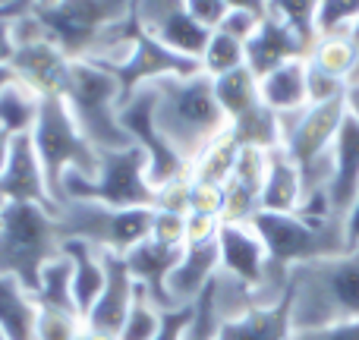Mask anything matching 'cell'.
I'll list each match as a JSON object with an SVG mask.
<instances>
[{"label": "cell", "instance_id": "cell-1", "mask_svg": "<svg viewBox=\"0 0 359 340\" xmlns=\"http://www.w3.org/2000/svg\"><path fill=\"white\" fill-rule=\"evenodd\" d=\"M155 92V126L168 145L192 164L211 142L230 130L227 114L215 98L211 76H170V79L151 82Z\"/></svg>", "mask_w": 359, "mask_h": 340}, {"label": "cell", "instance_id": "cell-2", "mask_svg": "<svg viewBox=\"0 0 359 340\" xmlns=\"http://www.w3.org/2000/svg\"><path fill=\"white\" fill-rule=\"evenodd\" d=\"M133 6L136 0H50L32 13L69 60H98L130 32Z\"/></svg>", "mask_w": 359, "mask_h": 340}, {"label": "cell", "instance_id": "cell-3", "mask_svg": "<svg viewBox=\"0 0 359 340\" xmlns=\"http://www.w3.org/2000/svg\"><path fill=\"white\" fill-rule=\"evenodd\" d=\"M293 331H312L359 318V249L318 259L290 271Z\"/></svg>", "mask_w": 359, "mask_h": 340}, {"label": "cell", "instance_id": "cell-4", "mask_svg": "<svg viewBox=\"0 0 359 340\" xmlns=\"http://www.w3.org/2000/svg\"><path fill=\"white\" fill-rule=\"evenodd\" d=\"M63 233L57 215L41 205L13 202L0 211V274L16 278L25 290H35L38 274L60 255Z\"/></svg>", "mask_w": 359, "mask_h": 340}, {"label": "cell", "instance_id": "cell-5", "mask_svg": "<svg viewBox=\"0 0 359 340\" xmlns=\"http://www.w3.org/2000/svg\"><path fill=\"white\" fill-rule=\"evenodd\" d=\"M29 136L32 145H35L38 161H41L48 192L63 208V179H67V173H79V177L92 179L98 173V151L82 136V130L76 126L63 98L41 101V111H38V120Z\"/></svg>", "mask_w": 359, "mask_h": 340}, {"label": "cell", "instance_id": "cell-6", "mask_svg": "<svg viewBox=\"0 0 359 340\" xmlns=\"http://www.w3.org/2000/svg\"><path fill=\"white\" fill-rule=\"evenodd\" d=\"M63 101L95 151H120L133 145L120 126V86L98 63L73 60Z\"/></svg>", "mask_w": 359, "mask_h": 340}, {"label": "cell", "instance_id": "cell-7", "mask_svg": "<svg viewBox=\"0 0 359 340\" xmlns=\"http://www.w3.org/2000/svg\"><path fill=\"white\" fill-rule=\"evenodd\" d=\"M344 120H347V101L309 104L303 111L280 114V149L303 177V196L328 189L331 151H334V139Z\"/></svg>", "mask_w": 359, "mask_h": 340}, {"label": "cell", "instance_id": "cell-8", "mask_svg": "<svg viewBox=\"0 0 359 340\" xmlns=\"http://www.w3.org/2000/svg\"><path fill=\"white\" fill-rule=\"evenodd\" d=\"M69 198H88L111 208H155V186L149 179V158L139 145L120 151H98V173L92 179L67 173L63 205Z\"/></svg>", "mask_w": 359, "mask_h": 340}, {"label": "cell", "instance_id": "cell-9", "mask_svg": "<svg viewBox=\"0 0 359 340\" xmlns=\"http://www.w3.org/2000/svg\"><path fill=\"white\" fill-rule=\"evenodd\" d=\"M255 233L265 243L268 261L293 271L297 265L318 259H334L347 252L344 221H306L299 215H278V211H259L249 221Z\"/></svg>", "mask_w": 359, "mask_h": 340}, {"label": "cell", "instance_id": "cell-10", "mask_svg": "<svg viewBox=\"0 0 359 340\" xmlns=\"http://www.w3.org/2000/svg\"><path fill=\"white\" fill-rule=\"evenodd\" d=\"M88 63H98L101 69L117 79L120 86V104H123L130 95H136L139 88L151 86V82H161V79H170V76H196L202 73L198 60L186 54H177L170 50L168 44L155 41L151 35H145L139 29L136 16H133V25L104 57L98 60H88Z\"/></svg>", "mask_w": 359, "mask_h": 340}, {"label": "cell", "instance_id": "cell-11", "mask_svg": "<svg viewBox=\"0 0 359 340\" xmlns=\"http://www.w3.org/2000/svg\"><path fill=\"white\" fill-rule=\"evenodd\" d=\"M155 208H111L88 198H69L60 208L63 240H86L101 252L126 255L133 246L149 240Z\"/></svg>", "mask_w": 359, "mask_h": 340}, {"label": "cell", "instance_id": "cell-12", "mask_svg": "<svg viewBox=\"0 0 359 340\" xmlns=\"http://www.w3.org/2000/svg\"><path fill=\"white\" fill-rule=\"evenodd\" d=\"M120 126L133 139V145H139L145 151V158H149V179L155 189L189 173V164L170 149L168 139L155 126V92H151V86L139 88L136 95H130L120 104Z\"/></svg>", "mask_w": 359, "mask_h": 340}, {"label": "cell", "instance_id": "cell-13", "mask_svg": "<svg viewBox=\"0 0 359 340\" xmlns=\"http://www.w3.org/2000/svg\"><path fill=\"white\" fill-rule=\"evenodd\" d=\"M139 29L151 35L155 41L168 44L177 54H186L198 60L211 38V29L198 22L189 10V0H136L133 6Z\"/></svg>", "mask_w": 359, "mask_h": 340}, {"label": "cell", "instance_id": "cell-14", "mask_svg": "<svg viewBox=\"0 0 359 340\" xmlns=\"http://www.w3.org/2000/svg\"><path fill=\"white\" fill-rule=\"evenodd\" d=\"M69 67H73V60L48 38H35V41L19 44L10 60V69L16 73V79L25 82L38 98H63Z\"/></svg>", "mask_w": 359, "mask_h": 340}, {"label": "cell", "instance_id": "cell-15", "mask_svg": "<svg viewBox=\"0 0 359 340\" xmlns=\"http://www.w3.org/2000/svg\"><path fill=\"white\" fill-rule=\"evenodd\" d=\"M133 299H136V280H133L130 268H126V259L104 252V290L98 293L95 306L88 309L86 328L107 337H120Z\"/></svg>", "mask_w": 359, "mask_h": 340}, {"label": "cell", "instance_id": "cell-16", "mask_svg": "<svg viewBox=\"0 0 359 340\" xmlns=\"http://www.w3.org/2000/svg\"><path fill=\"white\" fill-rule=\"evenodd\" d=\"M217 252H221V271L243 280L246 287H259L268 271V252L262 236L252 224H221L217 233Z\"/></svg>", "mask_w": 359, "mask_h": 340}, {"label": "cell", "instance_id": "cell-17", "mask_svg": "<svg viewBox=\"0 0 359 340\" xmlns=\"http://www.w3.org/2000/svg\"><path fill=\"white\" fill-rule=\"evenodd\" d=\"M306 57H309V50L299 41V35L287 22H280L278 16H271V13L262 19L255 35L246 41V67L252 69L259 79L274 73V69L284 67V63L306 60Z\"/></svg>", "mask_w": 359, "mask_h": 340}, {"label": "cell", "instance_id": "cell-18", "mask_svg": "<svg viewBox=\"0 0 359 340\" xmlns=\"http://www.w3.org/2000/svg\"><path fill=\"white\" fill-rule=\"evenodd\" d=\"M221 271V252L215 243H198V246H186L180 265L168 278V299L170 309H183V306H196V299L205 293V287L215 280Z\"/></svg>", "mask_w": 359, "mask_h": 340}, {"label": "cell", "instance_id": "cell-19", "mask_svg": "<svg viewBox=\"0 0 359 340\" xmlns=\"http://www.w3.org/2000/svg\"><path fill=\"white\" fill-rule=\"evenodd\" d=\"M359 192V120L347 111L341 132L334 139V151H331V183H328V196L334 205V215L347 217L350 205H353Z\"/></svg>", "mask_w": 359, "mask_h": 340}, {"label": "cell", "instance_id": "cell-20", "mask_svg": "<svg viewBox=\"0 0 359 340\" xmlns=\"http://www.w3.org/2000/svg\"><path fill=\"white\" fill-rule=\"evenodd\" d=\"M183 249H170V246H161V243H155V240H142L139 246H133L130 252L123 255L133 280H136V284L142 287V290L149 293L164 312L170 309L168 278H170V271L180 265V259H183Z\"/></svg>", "mask_w": 359, "mask_h": 340}, {"label": "cell", "instance_id": "cell-21", "mask_svg": "<svg viewBox=\"0 0 359 340\" xmlns=\"http://www.w3.org/2000/svg\"><path fill=\"white\" fill-rule=\"evenodd\" d=\"M293 337V290L274 306H252L217 328V340H290Z\"/></svg>", "mask_w": 359, "mask_h": 340}, {"label": "cell", "instance_id": "cell-22", "mask_svg": "<svg viewBox=\"0 0 359 340\" xmlns=\"http://www.w3.org/2000/svg\"><path fill=\"white\" fill-rule=\"evenodd\" d=\"M60 252L73 265V297H76V306H79L82 325H86L88 309L95 306L98 293L104 290V252L86 240H63Z\"/></svg>", "mask_w": 359, "mask_h": 340}, {"label": "cell", "instance_id": "cell-23", "mask_svg": "<svg viewBox=\"0 0 359 340\" xmlns=\"http://www.w3.org/2000/svg\"><path fill=\"white\" fill-rule=\"evenodd\" d=\"M303 202V177L297 164L287 158L284 149L268 151V173L262 186V211H278V215H297Z\"/></svg>", "mask_w": 359, "mask_h": 340}, {"label": "cell", "instance_id": "cell-24", "mask_svg": "<svg viewBox=\"0 0 359 340\" xmlns=\"http://www.w3.org/2000/svg\"><path fill=\"white\" fill-rule=\"evenodd\" d=\"M306 73L309 63L306 60H290L284 67H278L274 73L262 76L259 79V92L265 107H271L274 114H293L309 107V86H306Z\"/></svg>", "mask_w": 359, "mask_h": 340}, {"label": "cell", "instance_id": "cell-25", "mask_svg": "<svg viewBox=\"0 0 359 340\" xmlns=\"http://www.w3.org/2000/svg\"><path fill=\"white\" fill-rule=\"evenodd\" d=\"M306 60L316 69L344 79L347 86H359V48L353 35L347 32H334V35H318V41L312 44Z\"/></svg>", "mask_w": 359, "mask_h": 340}, {"label": "cell", "instance_id": "cell-26", "mask_svg": "<svg viewBox=\"0 0 359 340\" xmlns=\"http://www.w3.org/2000/svg\"><path fill=\"white\" fill-rule=\"evenodd\" d=\"M38 306L32 293L10 274H0V331L10 340H35Z\"/></svg>", "mask_w": 359, "mask_h": 340}, {"label": "cell", "instance_id": "cell-27", "mask_svg": "<svg viewBox=\"0 0 359 340\" xmlns=\"http://www.w3.org/2000/svg\"><path fill=\"white\" fill-rule=\"evenodd\" d=\"M32 299H35L38 309H57V312L79 315V306H76V297H73V265H69V259L63 252L41 268L38 284L32 290Z\"/></svg>", "mask_w": 359, "mask_h": 340}, {"label": "cell", "instance_id": "cell-28", "mask_svg": "<svg viewBox=\"0 0 359 340\" xmlns=\"http://www.w3.org/2000/svg\"><path fill=\"white\" fill-rule=\"evenodd\" d=\"M211 82H215L217 104H221V111L227 114L230 123L262 104L259 76H255L249 67H240V69H233V73H224V76H217V79H211Z\"/></svg>", "mask_w": 359, "mask_h": 340}, {"label": "cell", "instance_id": "cell-29", "mask_svg": "<svg viewBox=\"0 0 359 340\" xmlns=\"http://www.w3.org/2000/svg\"><path fill=\"white\" fill-rule=\"evenodd\" d=\"M41 101L44 98H38L25 82H10L0 92V130L10 136H29L41 111Z\"/></svg>", "mask_w": 359, "mask_h": 340}, {"label": "cell", "instance_id": "cell-30", "mask_svg": "<svg viewBox=\"0 0 359 340\" xmlns=\"http://www.w3.org/2000/svg\"><path fill=\"white\" fill-rule=\"evenodd\" d=\"M236 158H240V145H236V139L230 136V130H227L217 142H211L208 149L189 164V177L198 179V183L224 186L236 168Z\"/></svg>", "mask_w": 359, "mask_h": 340}, {"label": "cell", "instance_id": "cell-31", "mask_svg": "<svg viewBox=\"0 0 359 340\" xmlns=\"http://www.w3.org/2000/svg\"><path fill=\"white\" fill-rule=\"evenodd\" d=\"M198 67H202L205 76L217 79L224 73H233V69L246 67V44L230 38L227 32L221 29H211V38L205 44L202 57H198Z\"/></svg>", "mask_w": 359, "mask_h": 340}, {"label": "cell", "instance_id": "cell-32", "mask_svg": "<svg viewBox=\"0 0 359 340\" xmlns=\"http://www.w3.org/2000/svg\"><path fill=\"white\" fill-rule=\"evenodd\" d=\"M268 13L290 25L306 50H312L318 41V0H268Z\"/></svg>", "mask_w": 359, "mask_h": 340}, {"label": "cell", "instance_id": "cell-33", "mask_svg": "<svg viewBox=\"0 0 359 340\" xmlns=\"http://www.w3.org/2000/svg\"><path fill=\"white\" fill-rule=\"evenodd\" d=\"M161 318L164 309L136 284V299H133L130 315H126L117 340H155V334L161 331Z\"/></svg>", "mask_w": 359, "mask_h": 340}, {"label": "cell", "instance_id": "cell-34", "mask_svg": "<svg viewBox=\"0 0 359 340\" xmlns=\"http://www.w3.org/2000/svg\"><path fill=\"white\" fill-rule=\"evenodd\" d=\"M86 328L79 315L57 309H38L35 318V340H76L79 331Z\"/></svg>", "mask_w": 359, "mask_h": 340}, {"label": "cell", "instance_id": "cell-35", "mask_svg": "<svg viewBox=\"0 0 359 340\" xmlns=\"http://www.w3.org/2000/svg\"><path fill=\"white\" fill-rule=\"evenodd\" d=\"M359 19V0H318V35L353 29Z\"/></svg>", "mask_w": 359, "mask_h": 340}, {"label": "cell", "instance_id": "cell-36", "mask_svg": "<svg viewBox=\"0 0 359 340\" xmlns=\"http://www.w3.org/2000/svg\"><path fill=\"white\" fill-rule=\"evenodd\" d=\"M217 328H221V318H217L215 303H211V287H205V293L192 306V322L186 331V340H217Z\"/></svg>", "mask_w": 359, "mask_h": 340}, {"label": "cell", "instance_id": "cell-37", "mask_svg": "<svg viewBox=\"0 0 359 340\" xmlns=\"http://www.w3.org/2000/svg\"><path fill=\"white\" fill-rule=\"evenodd\" d=\"M149 240L161 243V246H170V249H183L186 246V215H174V211L155 208Z\"/></svg>", "mask_w": 359, "mask_h": 340}, {"label": "cell", "instance_id": "cell-38", "mask_svg": "<svg viewBox=\"0 0 359 340\" xmlns=\"http://www.w3.org/2000/svg\"><path fill=\"white\" fill-rule=\"evenodd\" d=\"M309 63V60H306ZM306 86H309V104H328V101H347L350 86L344 79L322 73L309 63V73H306Z\"/></svg>", "mask_w": 359, "mask_h": 340}, {"label": "cell", "instance_id": "cell-39", "mask_svg": "<svg viewBox=\"0 0 359 340\" xmlns=\"http://www.w3.org/2000/svg\"><path fill=\"white\" fill-rule=\"evenodd\" d=\"M189 196H192V177L170 179V183L155 189V208L158 211H174V215H189Z\"/></svg>", "mask_w": 359, "mask_h": 340}, {"label": "cell", "instance_id": "cell-40", "mask_svg": "<svg viewBox=\"0 0 359 340\" xmlns=\"http://www.w3.org/2000/svg\"><path fill=\"white\" fill-rule=\"evenodd\" d=\"M221 211H224V186H215V183H198V179H192L189 215L221 217Z\"/></svg>", "mask_w": 359, "mask_h": 340}, {"label": "cell", "instance_id": "cell-41", "mask_svg": "<svg viewBox=\"0 0 359 340\" xmlns=\"http://www.w3.org/2000/svg\"><path fill=\"white\" fill-rule=\"evenodd\" d=\"M259 22H262V19L255 16V13H246V10H227V13H224V19L215 25V29L227 32L230 38H236V41H243V44H246L249 38L255 35V29H259Z\"/></svg>", "mask_w": 359, "mask_h": 340}, {"label": "cell", "instance_id": "cell-42", "mask_svg": "<svg viewBox=\"0 0 359 340\" xmlns=\"http://www.w3.org/2000/svg\"><path fill=\"white\" fill-rule=\"evenodd\" d=\"M217 233H221V217L186 215V246H198V243H215Z\"/></svg>", "mask_w": 359, "mask_h": 340}, {"label": "cell", "instance_id": "cell-43", "mask_svg": "<svg viewBox=\"0 0 359 340\" xmlns=\"http://www.w3.org/2000/svg\"><path fill=\"white\" fill-rule=\"evenodd\" d=\"M290 340H359V318L356 322H337L312 331H293Z\"/></svg>", "mask_w": 359, "mask_h": 340}, {"label": "cell", "instance_id": "cell-44", "mask_svg": "<svg viewBox=\"0 0 359 340\" xmlns=\"http://www.w3.org/2000/svg\"><path fill=\"white\" fill-rule=\"evenodd\" d=\"M192 322V306H183V309H168L161 318V331L155 334V340H186V331H189Z\"/></svg>", "mask_w": 359, "mask_h": 340}, {"label": "cell", "instance_id": "cell-45", "mask_svg": "<svg viewBox=\"0 0 359 340\" xmlns=\"http://www.w3.org/2000/svg\"><path fill=\"white\" fill-rule=\"evenodd\" d=\"M189 10H192V16H196L198 22H205L208 29H215L224 19V13H227L221 0H189Z\"/></svg>", "mask_w": 359, "mask_h": 340}, {"label": "cell", "instance_id": "cell-46", "mask_svg": "<svg viewBox=\"0 0 359 340\" xmlns=\"http://www.w3.org/2000/svg\"><path fill=\"white\" fill-rule=\"evenodd\" d=\"M16 16L13 19H0V67H10L13 54H16V29H13Z\"/></svg>", "mask_w": 359, "mask_h": 340}, {"label": "cell", "instance_id": "cell-47", "mask_svg": "<svg viewBox=\"0 0 359 340\" xmlns=\"http://www.w3.org/2000/svg\"><path fill=\"white\" fill-rule=\"evenodd\" d=\"M344 236H347V252L350 249H359V192L350 205L347 217H344Z\"/></svg>", "mask_w": 359, "mask_h": 340}, {"label": "cell", "instance_id": "cell-48", "mask_svg": "<svg viewBox=\"0 0 359 340\" xmlns=\"http://www.w3.org/2000/svg\"><path fill=\"white\" fill-rule=\"evenodd\" d=\"M224 10H246V13H255L259 19L268 16V0H221Z\"/></svg>", "mask_w": 359, "mask_h": 340}, {"label": "cell", "instance_id": "cell-49", "mask_svg": "<svg viewBox=\"0 0 359 340\" xmlns=\"http://www.w3.org/2000/svg\"><path fill=\"white\" fill-rule=\"evenodd\" d=\"M35 6V0H10V4H0V19H13V16H22Z\"/></svg>", "mask_w": 359, "mask_h": 340}, {"label": "cell", "instance_id": "cell-50", "mask_svg": "<svg viewBox=\"0 0 359 340\" xmlns=\"http://www.w3.org/2000/svg\"><path fill=\"white\" fill-rule=\"evenodd\" d=\"M13 139H16V136H10V132H4V130H0V173H4L6 161H10V149H13Z\"/></svg>", "mask_w": 359, "mask_h": 340}, {"label": "cell", "instance_id": "cell-51", "mask_svg": "<svg viewBox=\"0 0 359 340\" xmlns=\"http://www.w3.org/2000/svg\"><path fill=\"white\" fill-rule=\"evenodd\" d=\"M347 111L359 120V86H350V92H347Z\"/></svg>", "mask_w": 359, "mask_h": 340}, {"label": "cell", "instance_id": "cell-52", "mask_svg": "<svg viewBox=\"0 0 359 340\" xmlns=\"http://www.w3.org/2000/svg\"><path fill=\"white\" fill-rule=\"evenodd\" d=\"M10 82H16V73H13L10 67H0V92H4Z\"/></svg>", "mask_w": 359, "mask_h": 340}, {"label": "cell", "instance_id": "cell-53", "mask_svg": "<svg viewBox=\"0 0 359 340\" xmlns=\"http://www.w3.org/2000/svg\"><path fill=\"white\" fill-rule=\"evenodd\" d=\"M350 35H353V41H356V48H359V19L353 22V29H350Z\"/></svg>", "mask_w": 359, "mask_h": 340}, {"label": "cell", "instance_id": "cell-54", "mask_svg": "<svg viewBox=\"0 0 359 340\" xmlns=\"http://www.w3.org/2000/svg\"><path fill=\"white\" fill-rule=\"evenodd\" d=\"M76 340H86V328H82V331H79V337H76Z\"/></svg>", "mask_w": 359, "mask_h": 340}, {"label": "cell", "instance_id": "cell-55", "mask_svg": "<svg viewBox=\"0 0 359 340\" xmlns=\"http://www.w3.org/2000/svg\"><path fill=\"white\" fill-rule=\"evenodd\" d=\"M0 340H10V337H6V334H4V331H0Z\"/></svg>", "mask_w": 359, "mask_h": 340}, {"label": "cell", "instance_id": "cell-56", "mask_svg": "<svg viewBox=\"0 0 359 340\" xmlns=\"http://www.w3.org/2000/svg\"><path fill=\"white\" fill-rule=\"evenodd\" d=\"M35 4H50V0H35Z\"/></svg>", "mask_w": 359, "mask_h": 340}, {"label": "cell", "instance_id": "cell-57", "mask_svg": "<svg viewBox=\"0 0 359 340\" xmlns=\"http://www.w3.org/2000/svg\"><path fill=\"white\" fill-rule=\"evenodd\" d=\"M0 4H10V0H0Z\"/></svg>", "mask_w": 359, "mask_h": 340}]
</instances>
